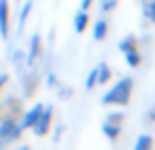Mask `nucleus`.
<instances>
[{"label":"nucleus","mask_w":155,"mask_h":150,"mask_svg":"<svg viewBox=\"0 0 155 150\" xmlns=\"http://www.w3.org/2000/svg\"><path fill=\"white\" fill-rule=\"evenodd\" d=\"M96 70H98V85H104V83H108L110 80V68L106 66V64H98L96 66Z\"/></svg>","instance_id":"dca6fc26"},{"label":"nucleus","mask_w":155,"mask_h":150,"mask_svg":"<svg viewBox=\"0 0 155 150\" xmlns=\"http://www.w3.org/2000/svg\"><path fill=\"white\" fill-rule=\"evenodd\" d=\"M21 127L17 118H0V148H7L9 144L17 142L21 137Z\"/></svg>","instance_id":"7ed1b4c3"},{"label":"nucleus","mask_w":155,"mask_h":150,"mask_svg":"<svg viewBox=\"0 0 155 150\" xmlns=\"http://www.w3.org/2000/svg\"><path fill=\"white\" fill-rule=\"evenodd\" d=\"M106 120H108V123H117V125H121V123H123V114H121V112H110V114L106 116Z\"/></svg>","instance_id":"412c9836"},{"label":"nucleus","mask_w":155,"mask_h":150,"mask_svg":"<svg viewBox=\"0 0 155 150\" xmlns=\"http://www.w3.org/2000/svg\"><path fill=\"white\" fill-rule=\"evenodd\" d=\"M70 95H72V89H70V87L58 85V97H60V99H70Z\"/></svg>","instance_id":"aec40b11"},{"label":"nucleus","mask_w":155,"mask_h":150,"mask_svg":"<svg viewBox=\"0 0 155 150\" xmlns=\"http://www.w3.org/2000/svg\"><path fill=\"white\" fill-rule=\"evenodd\" d=\"M11 59H13V66L17 68V72L24 74V68H28V66H26V53H24V51H15Z\"/></svg>","instance_id":"f3484780"},{"label":"nucleus","mask_w":155,"mask_h":150,"mask_svg":"<svg viewBox=\"0 0 155 150\" xmlns=\"http://www.w3.org/2000/svg\"><path fill=\"white\" fill-rule=\"evenodd\" d=\"M151 148H153V137L147 135V133L138 135V139L134 144V150H151Z\"/></svg>","instance_id":"2eb2a0df"},{"label":"nucleus","mask_w":155,"mask_h":150,"mask_svg":"<svg viewBox=\"0 0 155 150\" xmlns=\"http://www.w3.org/2000/svg\"><path fill=\"white\" fill-rule=\"evenodd\" d=\"M43 55V40H41V34H32L30 38V49L26 53V66L28 68H36V61L41 59Z\"/></svg>","instance_id":"39448f33"},{"label":"nucleus","mask_w":155,"mask_h":150,"mask_svg":"<svg viewBox=\"0 0 155 150\" xmlns=\"http://www.w3.org/2000/svg\"><path fill=\"white\" fill-rule=\"evenodd\" d=\"M132 91H134V78L123 76L104 93L102 104L104 106H127V102L132 97Z\"/></svg>","instance_id":"f257e3e1"},{"label":"nucleus","mask_w":155,"mask_h":150,"mask_svg":"<svg viewBox=\"0 0 155 150\" xmlns=\"http://www.w3.org/2000/svg\"><path fill=\"white\" fill-rule=\"evenodd\" d=\"M102 133H104L110 142H117V139H119V135H121V125L104 120V123H102Z\"/></svg>","instance_id":"9b49d317"},{"label":"nucleus","mask_w":155,"mask_h":150,"mask_svg":"<svg viewBox=\"0 0 155 150\" xmlns=\"http://www.w3.org/2000/svg\"><path fill=\"white\" fill-rule=\"evenodd\" d=\"M72 23H74V30L81 34V32H85V28L89 26V13L85 11V9H81V11H77L74 13V17H72Z\"/></svg>","instance_id":"9d476101"},{"label":"nucleus","mask_w":155,"mask_h":150,"mask_svg":"<svg viewBox=\"0 0 155 150\" xmlns=\"http://www.w3.org/2000/svg\"><path fill=\"white\" fill-rule=\"evenodd\" d=\"M9 83V74H0V91L5 89V85Z\"/></svg>","instance_id":"393cba45"},{"label":"nucleus","mask_w":155,"mask_h":150,"mask_svg":"<svg viewBox=\"0 0 155 150\" xmlns=\"http://www.w3.org/2000/svg\"><path fill=\"white\" fill-rule=\"evenodd\" d=\"M32 5H34V0H26L21 11H19V17H17V32H24V26L30 17V11H32Z\"/></svg>","instance_id":"ddd939ff"},{"label":"nucleus","mask_w":155,"mask_h":150,"mask_svg":"<svg viewBox=\"0 0 155 150\" xmlns=\"http://www.w3.org/2000/svg\"><path fill=\"white\" fill-rule=\"evenodd\" d=\"M62 131H64V125H58V129H55V135H53V142H60V137H62Z\"/></svg>","instance_id":"b1692460"},{"label":"nucleus","mask_w":155,"mask_h":150,"mask_svg":"<svg viewBox=\"0 0 155 150\" xmlns=\"http://www.w3.org/2000/svg\"><path fill=\"white\" fill-rule=\"evenodd\" d=\"M51 123H53V106H45V108H43V112H41V116H38V118H36V123L32 125L34 135H38V137L47 135V133H49V129H51Z\"/></svg>","instance_id":"20e7f679"},{"label":"nucleus","mask_w":155,"mask_h":150,"mask_svg":"<svg viewBox=\"0 0 155 150\" xmlns=\"http://www.w3.org/2000/svg\"><path fill=\"white\" fill-rule=\"evenodd\" d=\"M142 17L149 23H155V0H142Z\"/></svg>","instance_id":"4468645a"},{"label":"nucleus","mask_w":155,"mask_h":150,"mask_svg":"<svg viewBox=\"0 0 155 150\" xmlns=\"http://www.w3.org/2000/svg\"><path fill=\"white\" fill-rule=\"evenodd\" d=\"M117 2H119V0H100V11L106 15V13H110L117 7Z\"/></svg>","instance_id":"a211bd4d"},{"label":"nucleus","mask_w":155,"mask_h":150,"mask_svg":"<svg viewBox=\"0 0 155 150\" xmlns=\"http://www.w3.org/2000/svg\"><path fill=\"white\" fill-rule=\"evenodd\" d=\"M9 23H11L9 0H0V38L2 40H9Z\"/></svg>","instance_id":"6e6552de"},{"label":"nucleus","mask_w":155,"mask_h":150,"mask_svg":"<svg viewBox=\"0 0 155 150\" xmlns=\"http://www.w3.org/2000/svg\"><path fill=\"white\" fill-rule=\"evenodd\" d=\"M19 118L21 116V102L15 97H7L0 104V118Z\"/></svg>","instance_id":"0eeeda50"},{"label":"nucleus","mask_w":155,"mask_h":150,"mask_svg":"<svg viewBox=\"0 0 155 150\" xmlns=\"http://www.w3.org/2000/svg\"><path fill=\"white\" fill-rule=\"evenodd\" d=\"M144 123H147V125H155V106L149 108V112L144 114Z\"/></svg>","instance_id":"5701e85b"},{"label":"nucleus","mask_w":155,"mask_h":150,"mask_svg":"<svg viewBox=\"0 0 155 150\" xmlns=\"http://www.w3.org/2000/svg\"><path fill=\"white\" fill-rule=\"evenodd\" d=\"M96 85H98V70L94 68V70L89 72V76H87V83H85V87H87V89H94Z\"/></svg>","instance_id":"6ab92c4d"},{"label":"nucleus","mask_w":155,"mask_h":150,"mask_svg":"<svg viewBox=\"0 0 155 150\" xmlns=\"http://www.w3.org/2000/svg\"><path fill=\"white\" fill-rule=\"evenodd\" d=\"M91 2H94V0H81V9L89 11V9H91Z\"/></svg>","instance_id":"a878e982"},{"label":"nucleus","mask_w":155,"mask_h":150,"mask_svg":"<svg viewBox=\"0 0 155 150\" xmlns=\"http://www.w3.org/2000/svg\"><path fill=\"white\" fill-rule=\"evenodd\" d=\"M91 34H94V38H96V40H104V38L108 36V21H106L104 17H100V19L94 23Z\"/></svg>","instance_id":"f8f14e48"},{"label":"nucleus","mask_w":155,"mask_h":150,"mask_svg":"<svg viewBox=\"0 0 155 150\" xmlns=\"http://www.w3.org/2000/svg\"><path fill=\"white\" fill-rule=\"evenodd\" d=\"M41 83V74L34 70V68H28V72L21 74V89H24V95L26 97H32L36 93V87Z\"/></svg>","instance_id":"423d86ee"},{"label":"nucleus","mask_w":155,"mask_h":150,"mask_svg":"<svg viewBox=\"0 0 155 150\" xmlns=\"http://www.w3.org/2000/svg\"><path fill=\"white\" fill-rule=\"evenodd\" d=\"M119 51L123 53L125 61L130 68H138L142 64V53H140V47H138V38L136 36H125L119 40Z\"/></svg>","instance_id":"f03ea898"},{"label":"nucleus","mask_w":155,"mask_h":150,"mask_svg":"<svg viewBox=\"0 0 155 150\" xmlns=\"http://www.w3.org/2000/svg\"><path fill=\"white\" fill-rule=\"evenodd\" d=\"M58 85H60V80H58V76H55L53 72H49V74H47V87H49V89H55Z\"/></svg>","instance_id":"4be33fe9"},{"label":"nucleus","mask_w":155,"mask_h":150,"mask_svg":"<svg viewBox=\"0 0 155 150\" xmlns=\"http://www.w3.org/2000/svg\"><path fill=\"white\" fill-rule=\"evenodd\" d=\"M43 104H34L32 108H28L26 112H21V118H19V127L21 129H32V125L36 123V118L41 116V112H43Z\"/></svg>","instance_id":"1a4fd4ad"}]
</instances>
